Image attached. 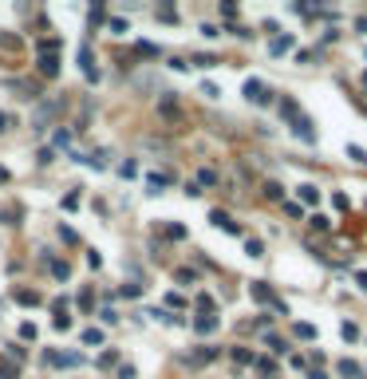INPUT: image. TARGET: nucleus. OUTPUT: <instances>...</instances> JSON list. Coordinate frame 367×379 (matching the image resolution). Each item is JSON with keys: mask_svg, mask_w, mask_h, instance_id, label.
Returning <instances> with one entry per match:
<instances>
[{"mask_svg": "<svg viewBox=\"0 0 367 379\" xmlns=\"http://www.w3.org/2000/svg\"><path fill=\"white\" fill-rule=\"evenodd\" d=\"M193 63H198V67H213L217 60H213V56H193Z\"/></svg>", "mask_w": 367, "mask_h": 379, "instance_id": "2f4dec72", "label": "nucleus"}, {"mask_svg": "<svg viewBox=\"0 0 367 379\" xmlns=\"http://www.w3.org/2000/svg\"><path fill=\"white\" fill-rule=\"evenodd\" d=\"M20 336H24V340H36V324H20Z\"/></svg>", "mask_w": 367, "mask_h": 379, "instance_id": "7c9ffc66", "label": "nucleus"}, {"mask_svg": "<svg viewBox=\"0 0 367 379\" xmlns=\"http://www.w3.org/2000/svg\"><path fill=\"white\" fill-rule=\"evenodd\" d=\"M79 63H83V75H87V79H99V67H95V56H91L87 44L79 47Z\"/></svg>", "mask_w": 367, "mask_h": 379, "instance_id": "423d86ee", "label": "nucleus"}, {"mask_svg": "<svg viewBox=\"0 0 367 379\" xmlns=\"http://www.w3.org/2000/svg\"><path fill=\"white\" fill-rule=\"evenodd\" d=\"M16 300L20 304H40V292H36V288H16Z\"/></svg>", "mask_w": 367, "mask_h": 379, "instance_id": "f8f14e48", "label": "nucleus"}, {"mask_svg": "<svg viewBox=\"0 0 367 379\" xmlns=\"http://www.w3.org/2000/svg\"><path fill=\"white\" fill-rule=\"evenodd\" d=\"M245 249H249L253 257H261V253H264V245H261V241H245Z\"/></svg>", "mask_w": 367, "mask_h": 379, "instance_id": "473e14b6", "label": "nucleus"}, {"mask_svg": "<svg viewBox=\"0 0 367 379\" xmlns=\"http://www.w3.org/2000/svg\"><path fill=\"white\" fill-rule=\"evenodd\" d=\"M253 300H261V304H273L277 312H284L288 316V308H284V300H277V292L264 285V281H253Z\"/></svg>", "mask_w": 367, "mask_h": 379, "instance_id": "f03ea898", "label": "nucleus"}, {"mask_svg": "<svg viewBox=\"0 0 367 379\" xmlns=\"http://www.w3.org/2000/svg\"><path fill=\"white\" fill-rule=\"evenodd\" d=\"M339 375H344V379H359V375H363V367L355 364V360H339Z\"/></svg>", "mask_w": 367, "mask_h": 379, "instance_id": "9b49d317", "label": "nucleus"}, {"mask_svg": "<svg viewBox=\"0 0 367 379\" xmlns=\"http://www.w3.org/2000/svg\"><path fill=\"white\" fill-rule=\"evenodd\" d=\"M138 292H142L138 285H123V288H118V296H138Z\"/></svg>", "mask_w": 367, "mask_h": 379, "instance_id": "c85d7f7f", "label": "nucleus"}, {"mask_svg": "<svg viewBox=\"0 0 367 379\" xmlns=\"http://www.w3.org/2000/svg\"><path fill=\"white\" fill-rule=\"evenodd\" d=\"M233 360L237 364H257V356H253L249 348H233Z\"/></svg>", "mask_w": 367, "mask_h": 379, "instance_id": "aec40b11", "label": "nucleus"}, {"mask_svg": "<svg viewBox=\"0 0 367 379\" xmlns=\"http://www.w3.org/2000/svg\"><path fill=\"white\" fill-rule=\"evenodd\" d=\"M107 28L115 32V36H123V32H131V24H123V20H111V24H107Z\"/></svg>", "mask_w": 367, "mask_h": 379, "instance_id": "bb28decb", "label": "nucleus"}, {"mask_svg": "<svg viewBox=\"0 0 367 379\" xmlns=\"http://www.w3.org/2000/svg\"><path fill=\"white\" fill-rule=\"evenodd\" d=\"M118 379H134V367L127 364V367H123V371H118Z\"/></svg>", "mask_w": 367, "mask_h": 379, "instance_id": "f704fd0d", "label": "nucleus"}, {"mask_svg": "<svg viewBox=\"0 0 367 379\" xmlns=\"http://www.w3.org/2000/svg\"><path fill=\"white\" fill-rule=\"evenodd\" d=\"M0 182H8V170H0Z\"/></svg>", "mask_w": 367, "mask_h": 379, "instance_id": "58836bf2", "label": "nucleus"}, {"mask_svg": "<svg viewBox=\"0 0 367 379\" xmlns=\"http://www.w3.org/2000/svg\"><path fill=\"white\" fill-rule=\"evenodd\" d=\"M355 281H359V288H367V273H355Z\"/></svg>", "mask_w": 367, "mask_h": 379, "instance_id": "e433bc0d", "label": "nucleus"}, {"mask_svg": "<svg viewBox=\"0 0 367 379\" xmlns=\"http://www.w3.org/2000/svg\"><path fill=\"white\" fill-rule=\"evenodd\" d=\"M209 221H213V225H221L225 233H241V229H237V221H229V217H225L221 210H213V213H209Z\"/></svg>", "mask_w": 367, "mask_h": 379, "instance_id": "1a4fd4ad", "label": "nucleus"}, {"mask_svg": "<svg viewBox=\"0 0 367 379\" xmlns=\"http://www.w3.org/2000/svg\"><path fill=\"white\" fill-rule=\"evenodd\" d=\"M44 360H47V364H56V367H79V364H83L79 351H47Z\"/></svg>", "mask_w": 367, "mask_h": 379, "instance_id": "20e7f679", "label": "nucleus"}, {"mask_svg": "<svg viewBox=\"0 0 367 379\" xmlns=\"http://www.w3.org/2000/svg\"><path fill=\"white\" fill-rule=\"evenodd\" d=\"M91 304H95V292H91V288H83V292H79V308H83V312H91Z\"/></svg>", "mask_w": 367, "mask_h": 379, "instance_id": "4be33fe9", "label": "nucleus"}, {"mask_svg": "<svg viewBox=\"0 0 367 379\" xmlns=\"http://www.w3.org/2000/svg\"><path fill=\"white\" fill-rule=\"evenodd\" d=\"M217 324H221L217 316H198V320H193V328H198V332H202V336H209V332H217Z\"/></svg>", "mask_w": 367, "mask_h": 379, "instance_id": "9d476101", "label": "nucleus"}, {"mask_svg": "<svg viewBox=\"0 0 367 379\" xmlns=\"http://www.w3.org/2000/svg\"><path fill=\"white\" fill-rule=\"evenodd\" d=\"M348 154H352V158H359V162H367V150H359V146H348Z\"/></svg>", "mask_w": 367, "mask_h": 379, "instance_id": "72a5a7b5", "label": "nucleus"}, {"mask_svg": "<svg viewBox=\"0 0 367 379\" xmlns=\"http://www.w3.org/2000/svg\"><path fill=\"white\" fill-rule=\"evenodd\" d=\"M118 174H123V178H134L138 170H134V162H123V166H118Z\"/></svg>", "mask_w": 367, "mask_h": 379, "instance_id": "c756f323", "label": "nucleus"}, {"mask_svg": "<svg viewBox=\"0 0 367 379\" xmlns=\"http://www.w3.org/2000/svg\"><path fill=\"white\" fill-rule=\"evenodd\" d=\"M52 312H56L52 324H56L59 332H67V328H71V308H67V300H52Z\"/></svg>", "mask_w": 367, "mask_h": 379, "instance_id": "39448f33", "label": "nucleus"}, {"mask_svg": "<svg viewBox=\"0 0 367 379\" xmlns=\"http://www.w3.org/2000/svg\"><path fill=\"white\" fill-rule=\"evenodd\" d=\"M339 336H344V340H359V324L344 320V324H339Z\"/></svg>", "mask_w": 367, "mask_h": 379, "instance_id": "dca6fc26", "label": "nucleus"}, {"mask_svg": "<svg viewBox=\"0 0 367 379\" xmlns=\"http://www.w3.org/2000/svg\"><path fill=\"white\" fill-rule=\"evenodd\" d=\"M52 273H56L59 281H67V276H71V265H67V261H52Z\"/></svg>", "mask_w": 367, "mask_h": 379, "instance_id": "6ab92c4d", "label": "nucleus"}, {"mask_svg": "<svg viewBox=\"0 0 367 379\" xmlns=\"http://www.w3.org/2000/svg\"><path fill=\"white\" fill-rule=\"evenodd\" d=\"M20 375V367L12 364V360H4V364H0V379H16Z\"/></svg>", "mask_w": 367, "mask_h": 379, "instance_id": "412c9836", "label": "nucleus"}, {"mask_svg": "<svg viewBox=\"0 0 367 379\" xmlns=\"http://www.w3.org/2000/svg\"><path fill=\"white\" fill-rule=\"evenodd\" d=\"M264 197H268V201H284V190H280V182H264Z\"/></svg>", "mask_w": 367, "mask_h": 379, "instance_id": "4468645a", "label": "nucleus"}, {"mask_svg": "<svg viewBox=\"0 0 367 379\" xmlns=\"http://www.w3.org/2000/svg\"><path fill=\"white\" fill-rule=\"evenodd\" d=\"M103 16H107V8H103V4H95V8H91V28L103 24Z\"/></svg>", "mask_w": 367, "mask_h": 379, "instance_id": "b1692460", "label": "nucleus"}, {"mask_svg": "<svg viewBox=\"0 0 367 379\" xmlns=\"http://www.w3.org/2000/svg\"><path fill=\"white\" fill-rule=\"evenodd\" d=\"M296 336H300V340H312V336H316V328H312V324H296Z\"/></svg>", "mask_w": 367, "mask_h": 379, "instance_id": "a878e982", "label": "nucleus"}, {"mask_svg": "<svg viewBox=\"0 0 367 379\" xmlns=\"http://www.w3.org/2000/svg\"><path fill=\"white\" fill-rule=\"evenodd\" d=\"M253 367H257V371H261L264 379H273V375H277V364H273V360H257Z\"/></svg>", "mask_w": 367, "mask_h": 379, "instance_id": "a211bd4d", "label": "nucleus"}, {"mask_svg": "<svg viewBox=\"0 0 367 379\" xmlns=\"http://www.w3.org/2000/svg\"><path fill=\"white\" fill-rule=\"evenodd\" d=\"M83 344H87V348H99V344H103V328H87V332H83Z\"/></svg>", "mask_w": 367, "mask_h": 379, "instance_id": "ddd939ff", "label": "nucleus"}, {"mask_svg": "<svg viewBox=\"0 0 367 379\" xmlns=\"http://www.w3.org/2000/svg\"><path fill=\"white\" fill-rule=\"evenodd\" d=\"M56 146L67 150V146H71V131H56Z\"/></svg>", "mask_w": 367, "mask_h": 379, "instance_id": "393cba45", "label": "nucleus"}, {"mask_svg": "<svg viewBox=\"0 0 367 379\" xmlns=\"http://www.w3.org/2000/svg\"><path fill=\"white\" fill-rule=\"evenodd\" d=\"M292 36H273V44H268V52H273V56H284V52H292Z\"/></svg>", "mask_w": 367, "mask_h": 379, "instance_id": "6e6552de", "label": "nucleus"}, {"mask_svg": "<svg viewBox=\"0 0 367 379\" xmlns=\"http://www.w3.org/2000/svg\"><path fill=\"white\" fill-rule=\"evenodd\" d=\"M280 115H284V119L292 122V135L300 138V142H316V131H312V119L304 115V111H300V103H296V99H288V95H284V103H280Z\"/></svg>", "mask_w": 367, "mask_h": 379, "instance_id": "f257e3e1", "label": "nucleus"}, {"mask_svg": "<svg viewBox=\"0 0 367 379\" xmlns=\"http://www.w3.org/2000/svg\"><path fill=\"white\" fill-rule=\"evenodd\" d=\"M40 75H44V79L59 75V60H56V56H40Z\"/></svg>", "mask_w": 367, "mask_h": 379, "instance_id": "0eeeda50", "label": "nucleus"}, {"mask_svg": "<svg viewBox=\"0 0 367 379\" xmlns=\"http://www.w3.org/2000/svg\"><path fill=\"white\" fill-rule=\"evenodd\" d=\"M300 201L316 206V201H320V190H316V186H300Z\"/></svg>", "mask_w": 367, "mask_h": 379, "instance_id": "f3484780", "label": "nucleus"}, {"mask_svg": "<svg viewBox=\"0 0 367 379\" xmlns=\"http://www.w3.org/2000/svg\"><path fill=\"white\" fill-rule=\"evenodd\" d=\"M166 182H170V174H150V190H154V194H158Z\"/></svg>", "mask_w": 367, "mask_h": 379, "instance_id": "5701e85b", "label": "nucleus"}, {"mask_svg": "<svg viewBox=\"0 0 367 379\" xmlns=\"http://www.w3.org/2000/svg\"><path fill=\"white\" fill-rule=\"evenodd\" d=\"M8 122H12V115H4V111H0V131H8Z\"/></svg>", "mask_w": 367, "mask_h": 379, "instance_id": "c9c22d12", "label": "nucleus"}, {"mask_svg": "<svg viewBox=\"0 0 367 379\" xmlns=\"http://www.w3.org/2000/svg\"><path fill=\"white\" fill-rule=\"evenodd\" d=\"M245 99H253V103H273V91H268V87H264L261 79H249V83H245Z\"/></svg>", "mask_w": 367, "mask_h": 379, "instance_id": "7ed1b4c3", "label": "nucleus"}, {"mask_svg": "<svg viewBox=\"0 0 367 379\" xmlns=\"http://www.w3.org/2000/svg\"><path fill=\"white\" fill-rule=\"evenodd\" d=\"M118 360V351H103V356H99V367H111Z\"/></svg>", "mask_w": 367, "mask_h": 379, "instance_id": "cd10ccee", "label": "nucleus"}, {"mask_svg": "<svg viewBox=\"0 0 367 379\" xmlns=\"http://www.w3.org/2000/svg\"><path fill=\"white\" fill-rule=\"evenodd\" d=\"M134 52H138V56H146V60H158V47L146 44V40H138V44H134Z\"/></svg>", "mask_w": 367, "mask_h": 379, "instance_id": "2eb2a0df", "label": "nucleus"}, {"mask_svg": "<svg viewBox=\"0 0 367 379\" xmlns=\"http://www.w3.org/2000/svg\"><path fill=\"white\" fill-rule=\"evenodd\" d=\"M308 379H328V375H324V371H320V367H316V371H312V375Z\"/></svg>", "mask_w": 367, "mask_h": 379, "instance_id": "4c0bfd02", "label": "nucleus"}]
</instances>
